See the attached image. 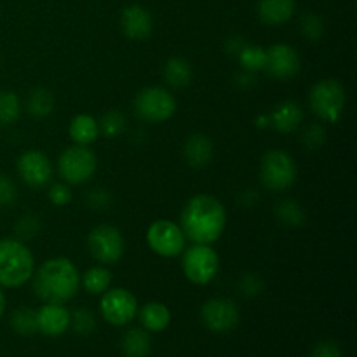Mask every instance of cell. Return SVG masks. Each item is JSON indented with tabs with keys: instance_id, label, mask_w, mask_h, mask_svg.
Listing matches in <instances>:
<instances>
[{
	"instance_id": "obj_1",
	"label": "cell",
	"mask_w": 357,
	"mask_h": 357,
	"mask_svg": "<svg viewBox=\"0 0 357 357\" xmlns=\"http://www.w3.org/2000/svg\"><path fill=\"white\" fill-rule=\"evenodd\" d=\"M181 230L194 244H213L223 236L227 227L225 206L216 197L197 194L188 199L181 211Z\"/></svg>"
},
{
	"instance_id": "obj_2",
	"label": "cell",
	"mask_w": 357,
	"mask_h": 357,
	"mask_svg": "<svg viewBox=\"0 0 357 357\" xmlns=\"http://www.w3.org/2000/svg\"><path fill=\"white\" fill-rule=\"evenodd\" d=\"M33 291L44 303L65 305L79 291L80 274L70 258L56 257L45 260L31 275Z\"/></svg>"
},
{
	"instance_id": "obj_3",
	"label": "cell",
	"mask_w": 357,
	"mask_h": 357,
	"mask_svg": "<svg viewBox=\"0 0 357 357\" xmlns=\"http://www.w3.org/2000/svg\"><path fill=\"white\" fill-rule=\"evenodd\" d=\"M35 272V258L21 239H0V288H20Z\"/></svg>"
},
{
	"instance_id": "obj_4",
	"label": "cell",
	"mask_w": 357,
	"mask_h": 357,
	"mask_svg": "<svg viewBox=\"0 0 357 357\" xmlns=\"http://www.w3.org/2000/svg\"><path fill=\"white\" fill-rule=\"evenodd\" d=\"M345 101V87L337 79H323L310 89L309 105L314 114L330 124L340 121L344 114Z\"/></svg>"
},
{
	"instance_id": "obj_5",
	"label": "cell",
	"mask_w": 357,
	"mask_h": 357,
	"mask_svg": "<svg viewBox=\"0 0 357 357\" xmlns=\"http://www.w3.org/2000/svg\"><path fill=\"white\" fill-rule=\"evenodd\" d=\"M298 176L296 162L284 150H268L261 157L260 162V180L265 188L272 192L288 190Z\"/></svg>"
},
{
	"instance_id": "obj_6",
	"label": "cell",
	"mask_w": 357,
	"mask_h": 357,
	"mask_svg": "<svg viewBox=\"0 0 357 357\" xmlns=\"http://www.w3.org/2000/svg\"><path fill=\"white\" fill-rule=\"evenodd\" d=\"M98 157L89 146L73 145L58 159V173L66 185H82L94 176Z\"/></svg>"
},
{
	"instance_id": "obj_7",
	"label": "cell",
	"mask_w": 357,
	"mask_h": 357,
	"mask_svg": "<svg viewBox=\"0 0 357 357\" xmlns=\"http://www.w3.org/2000/svg\"><path fill=\"white\" fill-rule=\"evenodd\" d=\"M183 274L190 282L197 286H206L218 275L220 257L211 244H194L183 250Z\"/></svg>"
},
{
	"instance_id": "obj_8",
	"label": "cell",
	"mask_w": 357,
	"mask_h": 357,
	"mask_svg": "<svg viewBox=\"0 0 357 357\" xmlns=\"http://www.w3.org/2000/svg\"><path fill=\"white\" fill-rule=\"evenodd\" d=\"M135 110L146 122H166L176 114V98L164 87H145L136 94Z\"/></svg>"
},
{
	"instance_id": "obj_9",
	"label": "cell",
	"mask_w": 357,
	"mask_h": 357,
	"mask_svg": "<svg viewBox=\"0 0 357 357\" xmlns=\"http://www.w3.org/2000/svg\"><path fill=\"white\" fill-rule=\"evenodd\" d=\"M87 248L94 260L101 265H114L126 251V241L121 230L114 225L94 227L87 237Z\"/></svg>"
},
{
	"instance_id": "obj_10",
	"label": "cell",
	"mask_w": 357,
	"mask_h": 357,
	"mask_svg": "<svg viewBox=\"0 0 357 357\" xmlns=\"http://www.w3.org/2000/svg\"><path fill=\"white\" fill-rule=\"evenodd\" d=\"M146 243L159 257L174 258L183 253L187 237L178 223L171 220H155L146 230Z\"/></svg>"
},
{
	"instance_id": "obj_11",
	"label": "cell",
	"mask_w": 357,
	"mask_h": 357,
	"mask_svg": "<svg viewBox=\"0 0 357 357\" xmlns=\"http://www.w3.org/2000/svg\"><path fill=\"white\" fill-rule=\"evenodd\" d=\"M100 310L105 321L112 326H124L131 323L138 314V302L129 289L108 288L101 296Z\"/></svg>"
},
{
	"instance_id": "obj_12",
	"label": "cell",
	"mask_w": 357,
	"mask_h": 357,
	"mask_svg": "<svg viewBox=\"0 0 357 357\" xmlns=\"http://www.w3.org/2000/svg\"><path fill=\"white\" fill-rule=\"evenodd\" d=\"M202 323L215 333H229L239 324V309L229 298H211L201 309Z\"/></svg>"
},
{
	"instance_id": "obj_13",
	"label": "cell",
	"mask_w": 357,
	"mask_h": 357,
	"mask_svg": "<svg viewBox=\"0 0 357 357\" xmlns=\"http://www.w3.org/2000/svg\"><path fill=\"white\" fill-rule=\"evenodd\" d=\"M17 174L28 187H45L52 178V164L40 150H26L17 159Z\"/></svg>"
},
{
	"instance_id": "obj_14",
	"label": "cell",
	"mask_w": 357,
	"mask_h": 357,
	"mask_svg": "<svg viewBox=\"0 0 357 357\" xmlns=\"http://www.w3.org/2000/svg\"><path fill=\"white\" fill-rule=\"evenodd\" d=\"M300 66H302L300 54L293 45L275 44L267 49L265 72H268V75L279 80H289L298 75Z\"/></svg>"
},
{
	"instance_id": "obj_15",
	"label": "cell",
	"mask_w": 357,
	"mask_h": 357,
	"mask_svg": "<svg viewBox=\"0 0 357 357\" xmlns=\"http://www.w3.org/2000/svg\"><path fill=\"white\" fill-rule=\"evenodd\" d=\"M121 28L131 40H145L152 35V14L142 6H128L121 14Z\"/></svg>"
},
{
	"instance_id": "obj_16",
	"label": "cell",
	"mask_w": 357,
	"mask_h": 357,
	"mask_svg": "<svg viewBox=\"0 0 357 357\" xmlns=\"http://www.w3.org/2000/svg\"><path fill=\"white\" fill-rule=\"evenodd\" d=\"M70 328V312L59 303H44L37 310V330L45 337H59Z\"/></svg>"
},
{
	"instance_id": "obj_17",
	"label": "cell",
	"mask_w": 357,
	"mask_h": 357,
	"mask_svg": "<svg viewBox=\"0 0 357 357\" xmlns=\"http://www.w3.org/2000/svg\"><path fill=\"white\" fill-rule=\"evenodd\" d=\"M268 121L275 131L288 135V132L296 131L300 128L303 121V110L296 101L286 100L272 110Z\"/></svg>"
},
{
	"instance_id": "obj_18",
	"label": "cell",
	"mask_w": 357,
	"mask_h": 357,
	"mask_svg": "<svg viewBox=\"0 0 357 357\" xmlns=\"http://www.w3.org/2000/svg\"><path fill=\"white\" fill-rule=\"evenodd\" d=\"M185 160L190 167H206L213 159V143L202 132L188 136L183 145Z\"/></svg>"
},
{
	"instance_id": "obj_19",
	"label": "cell",
	"mask_w": 357,
	"mask_h": 357,
	"mask_svg": "<svg viewBox=\"0 0 357 357\" xmlns=\"http://www.w3.org/2000/svg\"><path fill=\"white\" fill-rule=\"evenodd\" d=\"M295 14V0H260L258 16L265 24L281 26Z\"/></svg>"
},
{
	"instance_id": "obj_20",
	"label": "cell",
	"mask_w": 357,
	"mask_h": 357,
	"mask_svg": "<svg viewBox=\"0 0 357 357\" xmlns=\"http://www.w3.org/2000/svg\"><path fill=\"white\" fill-rule=\"evenodd\" d=\"M70 138L75 145L89 146L100 136V124L96 119L89 114H79L70 121Z\"/></svg>"
},
{
	"instance_id": "obj_21",
	"label": "cell",
	"mask_w": 357,
	"mask_h": 357,
	"mask_svg": "<svg viewBox=\"0 0 357 357\" xmlns=\"http://www.w3.org/2000/svg\"><path fill=\"white\" fill-rule=\"evenodd\" d=\"M139 321H142L143 328L152 333H159L164 331L171 323V312L164 303L160 302H150L145 303L139 310Z\"/></svg>"
},
{
	"instance_id": "obj_22",
	"label": "cell",
	"mask_w": 357,
	"mask_h": 357,
	"mask_svg": "<svg viewBox=\"0 0 357 357\" xmlns=\"http://www.w3.org/2000/svg\"><path fill=\"white\" fill-rule=\"evenodd\" d=\"M121 349L126 357H149L152 351V340H150L149 331L139 330V328L126 331L121 342Z\"/></svg>"
},
{
	"instance_id": "obj_23",
	"label": "cell",
	"mask_w": 357,
	"mask_h": 357,
	"mask_svg": "<svg viewBox=\"0 0 357 357\" xmlns=\"http://www.w3.org/2000/svg\"><path fill=\"white\" fill-rule=\"evenodd\" d=\"M192 66L187 59L183 58H171L164 65V79L174 89H183V87L190 86L192 82Z\"/></svg>"
},
{
	"instance_id": "obj_24",
	"label": "cell",
	"mask_w": 357,
	"mask_h": 357,
	"mask_svg": "<svg viewBox=\"0 0 357 357\" xmlns=\"http://www.w3.org/2000/svg\"><path fill=\"white\" fill-rule=\"evenodd\" d=\"M80 284L91 295H103L112 284V272L108 271L107 265L91 267L80 275Z\"/></svg>"
},
{
	"instance_id": "obj_25",
	"label": "cell",
	"mask_w": 357,
	"mask_h": 357,
	"mask_svg": "<svg viewBox=\"0 0 357 357\" xmlns=\"http://www.w3.org/2000/svg\"><path fill=\"white\" fill-rule=\"evenodd\" d=\"M54 110V96L45 87H35L26 98V112L35 119H45Z\"/></svg>"
},
{
	"instance_id": "obj_26",
	"label": "cell",
	"mask_w": 357,
	"mask_h": 357,
	"mask_svg": "<svg viewBox=\"0 0 357 357\" xmlns=\"http://www.w3.org/2000/svg\"><path fill=\"white\" fill-rule=\"evenodd\" d=\"M10 326L17 335H23V337L37 333V310L30 309V307L16 309L10 316Z\"/></svg>"
},
{
	"instance_id": "obj_27",
	"label": "cell",
	"mask_w": 357,
	"mask_h": 357,
	"mask_svg": "<svg viewBox=\"0 0 357 357\" xmlns=\"http://www.w3.org/2000/svg\"><path fill=\"white\" fill-rule=\"evenodd\" d=\"M237 59H239L241 66H243L246 72H264L265 66H267V49L248 44L246 47L239 52Z\"/></svg>"
},
{
	"instance_id": "obj_28",
	"label": "cell",
	"mask_w": 357,
	"mask_h": 357,
	"mask_svg": "<svg viewBox=\"0 0 357 357\" xmlns=\"http://www.w3.org/2000/svg\"><path fill=\"white\" fill-rule=\"evenodd\" d=\"M21 100L14 91H0V126H10L20 119Z\"/></svg>"
},
{
	"instance_id": "obj_29",
	"label": "cell",
	"mask_w": 357,
	"mask_h": 357,
	"mask_svg": "<svg viewBox=\"0 0 357 357\" xmlns=\"http://www.w3.org/2000/svg\"><path fill=\"white\" fill-rule=\"evenodd\" d=\"M275 216H278L284 225L289 227H298L305 222L303 209L300 208L298 202L291 201V199H284V201L278 202V206H275Z\"/></svg>"
},
{
	"instance_id": "obj_30",
	"label": "cell",
	"mask_w": 357,
	"mask_h": 357,
	"mask_svg": "<svg viewBox=\"0 0 357 357\" xmlns=\"http://www.w3.org/2000/svg\"><path fill=\"white\" fill-rule=\"evenodd\" d=\"M98 124H100V135L107 138H117L126 128V117L121 112L110 110L101 117V121H98Z\"/></svg>"
},
{
	"instance_id": "obj_31",
	"label": "cell",
	"mask_w": 357,
	"mask_h": 357,
	"mask_svg": "<svg viewBox=\"0 0 357 357\" xmlns=\"http://www.w3.org/2000/svg\"><path fill=\"white\" fill-rule=\"evenodd\" d=\"M70 326H72L79 335L93 333L94 328H96L94 314L87 309L75 310L73 314H70Z\"/></svg>"
},
{
	"instance_id": "obj_32",
	"label": "cell",
	"mask_w": 357,
	"mask_h": 357,
	"mask_svg": "<svg viewBox=\"0 0 357 357\" xmlns=\"http://www.w3.org/2000/svg\"><path fill=\"white\" fill-rule=\"evenodd\" d=\"M40 232V222L37 216L33 215H24L17 220L16 223V234L20 239H31Z\"/></svg>"
},
{
	"instance_id": "obj_33",
	"label": "cell",
	"mask_w": 357,
	"mask_h": 357,
	"mask_svg": "<svg viewBox=\"0 0 357 357\" xmlns=\"http://www.w3.org/2000/svg\"><path fill=\"white\" fill-rule=\"evenodd\" d=\"M302 31L309 40H319L324 33V23L316 14H307L302 20Z\"/></svg>"
},
{
	"instance_id": "obj_34",
	"label": "cell",
	"mask_w": 357,
	"mask_h": 357,
	"mask_svg": "<svg viewBox=\"0 0 357 357\" xmlns=\"http://www.w3.org/2000/svg\"><path fill=\"white\" fill-rule=\"evenodd\" d=\"M302 142L309 150H317L326 142V131H324V128L321 124H310L303 131Z\"/></svg>"
},
{
	"instance_id": "obj_35",
	"label": "cell",
	"mask_w": 357,
	"mask_h": 357,
	"mask_svg": "<svg viewBox=\"0 0 357 357\" xmlns=\"http://www.w3.org/2000/svg\"><path fill=\"white\" fill-rule=\"evenodd\" d=\"M17 199V188L7 174L0 173V208L13 206Z\"/></svg>"
},
{
	"instance_id": "obj_36",
	"label": "cell",
	"mask_w": 357,
	"mask_h": 357,
	"mask_svg": "<svg viewBox=\"0 0 357 357\" xmlns=\"http://www.w3.org/2000/svg\"><path fill=\"white\" fill-rule=\"evenodd\" d=\"M237 288H239L241 295L257 296L260 295L261 289H264V281H261L257 274H244L243 278H241Z\"/></svg>"
},
{
	"instance_id": "obj_37",
	"label": "cell",
	"mask_w": 357,
	"mask_h": 357,
	"mask_svg": "<svg viewBox=\"0 0 357 357\" xmlns=\"http://www.w3.org/2000/svg\"><path fill=\"white\" fill-rule=\"evenodd\" d=\"M47 197L52 204L61 208V206H68L72 202V190L66 183H54L49 188Z\"/></svg>"
},
{
	"instance_id": "obj_38",
	"label": "cell",
	"mask_w": 357,
	"mask_h": 357,
	"mask_svg": "<svg viewBox=\"0 0 357 357\" xmlns=\"http://www.w3.org/2000/svg\"><path fill=\"white\" fill-rule=\"evenodd\" d=\"M310 357H342V351L337 342L324 340L314 347Z\"/></svg>"
},
{
	"instance_id": "obj_39",
	"label": "cell",
	"mask_w": 357,
	"mask_h": 357,
	"mask_svg": "<svg viewBox=\"0 0 357 357\" xmlns=\"http://www.w3.org/2000/svg\"><path fill=\"white\" fill-rule=\"evenodd\" d=\"M89 204L91 208H96V209H103V208H108V204H110V195H108L107 190H93L89 194Z\"/></svg>"
},
{
	"instance_id": "obj_40",
	"label": "cell",
	"mask_w": 357,
	"mask_h": 357,
	"mask_svg": "<svg viewBox=\"0 0 357 357\" xmlns=\"http://www.w3.org/2000/svg\"><path fill=\"white\" fill-rule=\"evenodd\" d=\"M248 45V42L244 40L243 37H230L229 42H227V51L234 56H239V52L243 51Z\"/></svg>"
},
{
	"instance_id": "obj_41",
	"label": "cell",
	"mask_w": 357,
	"mask_h": 357,
	"mask_svg": "<svg viewBox=\"0 0 357 357\" xmlns=\"http://www.w3.org/2000/svg\"><path fill=\"white\" fill-rule=\"evenodd\" d=\"M3 312H6V295H3L2 288H0V319H2Z\"/></svg>"
}]
</instances>
